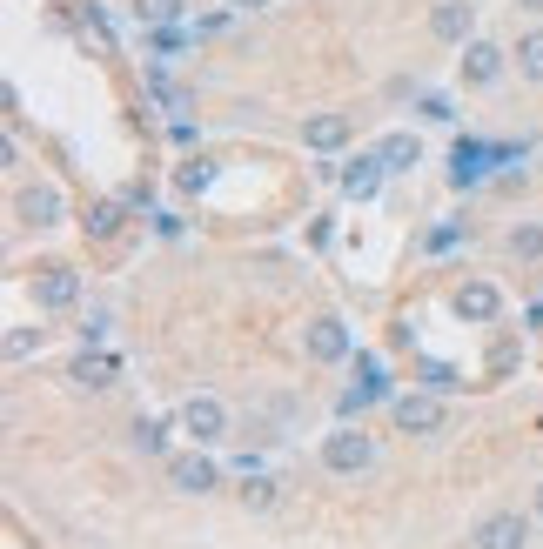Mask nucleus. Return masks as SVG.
I'll return each instance as SVG.
<instances>
[{
	"label": "nucleus",
	"instance_id": "nucleus-26",
	"mask_svg": "<svg viewBox=\"0 0 543 549\" xmlns=\"http://www.w3.org/2000/svg\"><path fill=\"white\" fill-rule=\"evenodd\" d=\"M537 516H543V489H537Z\"/></svg>",
	"mask_w": 543,
	"mask_h": 549
},
{
	"label": "nucleus",
	"instance_id": "nucleus-6",
	"mask_svg": "<svg viewBox=\"0 0 543 549\" xmlns=\"http://www.w3.org/2000/svg\"><path fill=\"white\" fill-rule=\"evenodd\" d=\"M34 295H41V308H74L81 302V275H74V268H41Z\"/></svg>",
	"mask_w": 543,
	"mask_h": 549
},
{
	"label": "nucleus",
	"instance_id": "nucleus-23",
	"mask_svg": "<svg viewBox=\"0 0 543 549\" xmlns=\"http://www.w3.org/2000/svg\"><path fill=\"white\" fill-rule=\"evenodd\" d=\"M181 188H188V195H195V188H208V161H188V168H181Z\"/></svg>",
	"mask_w": 543,
	"mask_h": 549
},
{
	"label": "nucleus",
	"instance_id": "nucleus-2",
	"mask_svg": "<svg viewBox=\"0 0 543 549\" xmlns=\"http://www.w3.org/2000/svg\"><path fill=\"white\" fill-rule=\"evenodd\" d=\"M168 483H175L181 496H208V489L222 483V469H215L208 456H175L168 462Z\"/></svg>",
	"mask_w": 543,
	"mask_h": 549
},
{
	"label": "nucleus",
	"instance_id": "nucleus-16",
	"mask_svg": "<svg viewBox=\"0 0 543 549\" xmlns=\"http://www.w3.org/2000/svg\"><path fill=\"white\" fill-rule=\"evenodd\" d=\"M450 181H456V188L483 181V148H476V141H456V154H450Z\"/></svg>",
	"mask_w": 543,
	"mask_h": 549
},
{
	"label": "nucleus",
	"instance_id": "nucleus-20",
	"mask_svg": "<svg viewBox=\"0 0 543 549\" xmlns=\"http://www.w3.org/2000/svg\"><path fill=\"white\" fill-rule=\"evenodd\" d=\"M510 255H523V262H543V228H537V221H523L517 235H510Z\"/></svg>",
	"mask_w": 543,
	"mask_h": 549
},
{
	"label": "nucleus",
	"instance_id": "nucleus-1",
	"mask_svg": "<svg viewBox=\"0 0 543 549\" xmlns=\"http://www.w3.org/2000/svg\"><path fill=\"white\" fill-rule=\"evenodd\" d=\"M322 462H329L336 476H356V469H369V462H376V442L362 436V429H336V436L322 442Z\"/></svg>",
	"mask_w": 543,
	"mask_h": 549
},
{
	"label": "nucleus",
	"instance_id": "nucleus-13",
	"mask_svg": "<svg viewBox=\"0 0 543 549\" xmlns=\"http://www.w3.org/2000/svg\"><path fill=\"white\" fill-rule=\"evenodd\" d=\"M309 355H316V362H342V355H349V329H342L336 315H322L316 329H309Z\"/></svg>",
	"mask_w": 543,
	"mask_h": 549
},
{
	"label": "nucleus",
	"instance_id": "nucleus-17",
	"mask_svg": "<svg viewBox=\"0 0 543 549\" xmlns=\"http://www.w3.org/2000/svg\"><path fill=\"white\" fill-rule=\"evenodd\" d=\"M242 483H249V489H242V503H249V509H275V503H282V483H275V476H242Z\"/></svg>",
	"mask_w": 543,
	"mask_h": 549
},
{
	"label": "nucleus",
	"instance_id": "nucleus-10",
	"mask_svg": "<svg viewBox=\"0 0 543 549\" xmlns=\"http://www.w3.org/2000/svg\"><path fill=\"white\" fill-rule=\"evenodd\" d=\"M396 422H403L409 436H430V429H443V402L436 396H403L396 402Z\"/></svg>",
	"mask_w": 543,
	"mask_h": 549
},
{
	"label": "nucleus",
	"instance_id": "nucleus-19",
	"mask_svg": "<svg viewBox=\"0 0 543 549\" xmlns=\"http://www.w3.org/2000/svg\"><path fill=\"white\" fill-rule=\"evenodd\" d=\"M517 67H523V74H530V81H543V27H537V34H523V41H517Z\"/></svg>",
	"mask_w": 543,
	"mask_h": 549
},
{
	"label": "nucleus",
	"instance_id": "nucleus-7",
	"mask_svg": "<svg viewBox=\"0 0 543 549\" xmlns=\"http://www.w3.org/2000/svg\"><path fill=\"white\" fill-rule=\"evenodd\" d=\"M523 543H530V523H523V516H510V509L476 529V549H523Z\"/></svg>",
	"mask_w": 543,
	"mask_h": 549
},
{
	"label": "nucleus",
	"instance_id": "nucleus-14",
	"mask_svg": "<svg viewBox=\"0 0 543 549\" xmlns=\"http://www.w3.org/2000/svg\"><path fill=\"white\" fill-rule=\"evenodd\" d=\"M376 154H383V168H389V175H409V168L423 161V148H416V134H389V141H383Z\"/></svg>",
	"mask_w": 543,
	"mask_h": 549
},
{
	"label": "nucleus",
	"instance_id": "nucleus-3",
	"mask_svg": "<svg viewBox=\"0 0 543 549\" xmlns=\"http://www.w3.org/2000/svg\"><path fill=\"white\" fill-rule=\"evenodd\" d=\"M181 429H188L195 442H215V436L228 429L222 402H215V396H188V402H181Z\"/></svg>",
	"mask_w": 543,
	"mask_h": 549
},
{
	"label": "nucleus",
	"instance_id": "nucleus-22",
	"mask_svg": "<svg viewBox=\"0 0 543 549\" xmlns=\"http://www.w3.org/2000/svg\"><path fill=\"white\" fill-rule=\"evenodd\" d=\"M114 221H121V208H114V201H101V208L88 215V228H94V235H114Z\"/></svg>",
	"mask_w": 543,
	"mask_h": 549
},
{
	"label": "nucleus",
	"instance_id": "nucleus-11",
	"mask_svg": "<svg viewBox=\"0 0 543 549\" xmlns=\"http://www.w3.org/2000/svg\"><path fill=\"white\" fill-rule=\"evenodd\" d=\"M383 154H356V161H349V168H342V195H376V188H383Z\"/></svg>",
	"mask_w": 543,
	"mask_h": 549
},
{
	"label": "nucleus",
	"instance_id": "nucleus-21",
	"mask_svg": "<svg viewBox=\"0 0 543 549\" xmlns=\"http://www.w3.org/2000/svg\"><path fill=\"white\" fill-rule=\"evenodd\" d=\"M135 449L141 456H161V449H168V429H161V422H135Z\"/></svg>",
	"mask_w": 543,
	"mask_h": 549
},
{
	"label": "nucleus",
	"instance_id": "nucleus-9",
	"mask_svg": "<svg viewBox=\"0 0 543 549\" xmlns=\"http://www.w3.org/2000/svg\"><path fill=\"white\" fill-rule=\"evenodd\" d=\"M302 141L316 154H336L342 141H349V114H309V121H302Z\"/></svg>",
	"mask_w": 543,
	"mask_h": 549
},
{
	"label": "nucleus",
	"instance_id": "nucleus-8",
	"mask_svg": "<svg viewBox=\"0 0 543 549\" xmlns=\"http://www.w3.org/2000/svg\"><path fill=\"white\" fill-rule=\"evenodd\" d=\"M497 308H503V295L490 282H463L456 288V315H463V322H497Z\"/></svg>",
	"mask_w": 543,
	"mask_h": 549
},
{
	"label": "nucleus",
	"instance_id": "nucleus-12",
	"mask_svg": "<svg viewBox=\"0 0 543 549\" xmlns=\"http://www.w3.org/2000/svg\"><path fill=\"white\" fill-rule=\"evenodd\" d=\"M61 215H68V201L54 195V188H21V221H34V228H54Z\"/></svg>",
	"mask_w": 543,
	"mask_h": 549
},
{
	"label": "nucleus",
	"instance_id": "nucleus-5",
	"mask_svg": "<svg viewBox=\"0 0 543 549\" xmlns=\"http://www.w3.org/2000/svg\"><path fill=\"white\" fill-rule=\"evenodd\" d=\"M463 81H470V88H490V81H503V47L470 41V47H463Z\"/></svg>",
	"mask_w": 543,
	"mask_h": 549
},
{
	"label": "nucleus",
	"instance_id": "nucleus-4",
	"mask_svg": "<svg viewBox=\"0 0 543 549\" xmlns=\"http://www.w3.org/2000/svg\"><path fill=\"white\" fill-rule=\"evenodd\" d=\"M470 27H476V7H470V0H436V14H430V34H436V41L456 47Z\"/></svg>",
	"mask_w": 543,
	"mask_h": 549
},
{
	"label": "nucleus",
	"instance_id": "nucleus-18",
	"mask_svg": "<svg viewBox=\"0 0 543 549\" xmlns=\"http://www.w3.org/2000/svg\"><path fill=\"white\" fill-rule=\"evenodd\" d=\"M181 7H188V0H135V14L148 27H168V21H181Z\"/></svg>",
	"mask_w": 543,
	"mask_h": 549
},
{
	"label": "nucleus",
	"instance_id": "nucleus-15",
	"mask_svg": "<svg viewBox=\"0 0 543 549\" xmlns=\"http://www.w3.org/2000/svg\"><path fill=\"white\" fill-rule=\"evenodd\" d=\"M114 375H121L114 355H81V362H74V382H81V389H108Z\"/></svg>",
	"mask_w": 543,
	"mask_h": 549
},
{
	"label": "nucleus",
	"instance_id": "nucleus-24",
	"mask_svg": "<svg viewBox=\"0 0 543 549\" xmlns=\"http://www.w3.org/2000/svg\"><path fill=\"white\" fill-rule=\"evenodd\" d=\"M255 7H269V0H228V14H255Z\"/></svg>",
	"mask_w": 543,
	"mask_h": 549
},
{
	"label": "nucleus",
	"instance_id": "nucleus-25",
	"mask_svg": "<svg viewBox=\"0 0 543 549\" xmlns=\"http://www.w3.org/2000/svg\"><path fill=\"white\" fill-rule=\"evenodd\" d=\"M517 7H523V14H543V0H517Z\"/></svg>",
	"mask_w": 543,
	"mask_h": 549
}]
</instances>
